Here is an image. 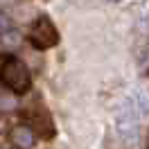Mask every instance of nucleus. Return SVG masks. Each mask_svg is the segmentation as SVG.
<instances>
[{
  "instance_id": "nucleus-5",
  "label": "nucleus",
  "mask_w": 149,
  "mask_h": 149,
  "mask_svg": "<svg viewBox=\"0 0 149 149\" xmlns=\"http://www.w3.org/2000/svg\"><path fill=\"white\" fill-rule=\"evenodd\" d=\"M16 149H18V147H16Z\"/></svg>"
},
{
  "instance_id": "nucleus-3",
  "label": "nucleus",
  "mask_w": 149,
  "mask_h": 149,
  "mask_svg": "<svg viewBox=\"0 0 149 149\" xmlns=\"http://www.w3.org/2000/svg\"><path fill=\"white\" fill-rule=\"evenodd\" d=\"M34 129L32 127H25V124H20V127H14L11 129V142L16 145L18 149H32L34 147Z\"/></svg>"
},
{
  "instance_id": "nucleus-2",
  "label": "nucleus",
  "mask_w": 149,
  "mask_h": 149,
  "mask_svg": "<svg viewBox=\"0 0 149 149\" xmlns=\"http://www.w3.org/2000/svg\"><path fill=\"white\" fill-rule=\"evenodd\" d=\"M29 43L36 50H50L59 43V32L47 16H38L29 27Z\"/></svg>"
},
{
  "instance_id": "nucleus-1",
  "label": "nucleus",
  "mask_w": 149,
  "mask_h": 149,
  "mask_svg": "<svg viewBox=\"0 0 149 149\" xmlns=\"http://www.w3.org/2000/svg\"><path fill=\"white\" fill-rule=\"evenodd\" d=\"M0 84L9 88L16 95H25L32 88V74L29 68L16 56H7L0 65Z\"/></svg>"
},
{
  "instance_id": "nucleus-4",
  "label": "nucleus",
  "mask_w": 149,
  "mask_h": 149,
  "mask_svg": "<svg viewBox=\"0 0 149 149\" xmlns=\"http://www.w3.org/2000/svg\"><path fill=\"white\" fill-rule=\"evenodd\" d=\"M9 29H11V18L7 14L0 11V34H5V32H9Z\"/></svg>"
}]
</instances>
